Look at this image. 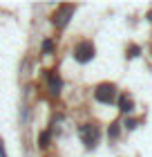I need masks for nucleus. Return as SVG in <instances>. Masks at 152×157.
<instances>
[{
	"label": "nucleus",
	"instance_id": "f8f14e48",
	"mask_svg": "<svg viewBox=\"0 0 152 157\" xmlns=\"http://www.w3.org/2000/svg\"><path fill=\"white\" fill-rule=\"evenodd\" d=\"M0 157H7V153H5V146H2V141H0Z\"/></svg>",
	"mask_w": 152,
	"mask_h": 157
},
{
	"label": "nucleus",
	"instance_id": "39448f33",
	"mask_svg": "<svg viewBox=\"0 0 152 157\" xmlns=\"http://www.w3.org/2000/svg\"><path fill=\"white\" fill-rule=\"evenodd\" d=\"M119 110L125 112V115H128V112H132V110H134V101H132L128 94H121V97H119Z\"/></svg>",
	"mask_w": 152,
	"mask_h": 157
},
{
	"label": "nucleus",
	"instance_id": "0eeeda50",
	"mask_svg": "<svg viewBox=\"0 0 152 157\" xmlns=\"http://www.w3.org/2000/svg\"><path fill=\"white\" fill-rule=\"evenodd\" d=\"M49 139H52V137H49V132H47V130H43V132H40V137H38V146H40V148H45V146L49 144Z\"/></svg>",
	"mask_w": 152,
	"mask_h": 157
},
{
	"label": "nucleus",
	"instance_id": "423d86ee",
	"mask_svg": "<svg viewBox=\"0 0 152 157\" xmlns=\"http://www.w3.org/2000/svg\"><path fill=\"white\" fill-rule=\"evenodd\" d=\"M47 78H49V92H52V94H58V92H61V88H63L61 78L56 76V74H49Z\"/></svg>",
	"mask_w": 152,
	"mask_h": 157
},
{
	"label": "nucleus",
	"instance_id": "9d476101",
	"mask_svg": "<svg viewBox=\"0 0 152 157\" xmlns=\"http://www.w3.org/2000/svg\"><path fill=\"white\" fill-rule=\"evenodd\" d=\"M125 126L130 128V130H132V128H136V121H134V119H128V121H125Z\"/></svg>",
	"mask_w": 152,
	"mask_h": 157
},
{
	"label": "nucleus",
	"instance_id": "f257e3e1",
	"mask_svg": "<svg viewBox=\"0 0 152 157\" xmlns=\"http://www.w3.org/2000/svg\"><path fill=\"white\" fill-rule=\"evenodd\" d=\"M78 135H81L83 144L87 148H94L98 144V139H101V130H98V126H94V124H83L78 128Z\"/></svg>",
	"mask_w": 152,
	"mask_h": 157
},
{
	"label": "nucleus",
	"instance_id": "ddd939ff",
	"mask_svg": "<svg viewBox=\"0 0 152 157\" xmlns=\"http://www.w3.org/2000/svg\"><path fill=\"white\" fill-rule=\"evenodd\" d=\"M148 18H150V20H152V11H150V13H148Z\"/></svg>",
	"mask_w": 152,
	"mask_h": 157
},
{
	"label": "nucleus",
	"instance_id": "9b49d317",
	"mask_svg": "<svg viewBox=\"0 0 152 157\" xmlns=\"http://www.w3.org/2000/svg\"><path fill=\"white\" fill-rule=\"evenodd\" d=\"M139 54V47H130V56H136Z\"/></svg>",
	"mask_w": 152,
	"mask_h": 157
},
{
	"label": "nucleus",
	"instance_id": "20e7f679",
	"mask_svg": "<svg viewBox=\"0 0 152 157\" xmlns=\"http://www.w3.org/2000/svg\"><path fill=\"white\" fill-rule=\"evenodd\" d=\"M74 9H76L74 5L61 7V9H58V13H54V25H56V27H65V25L69 23V16L74 13Z\"/></svg>",
	"mask_w": 152,
	"mask_h": 157
},
{
	"label": "nucleus",
	"instance_id": "7ed1b4c3",
	"mask_svg": "<svg viewBox=\"0 0 152 157\" xmlns=\"http://www.w3.org/2000/svg\"><path fill=\"white\" fill-rule=\"evenodd\" d=\"M94 45L90 40H83V43H78L76 45V49H74V59L78 61V63H87V61H92L94 59Z\"/></svg>",
	"mask_w": 152,
	"mask_h": 157
},
{
	"label": "nucleus",
	"instance_id": "1a4fd4ad",
	"mask_svg": "<svg viewBox=\"0 0 152 157\" xmlns=\"http://www.w3.org/2000/svg\"><path fill=\"white\" fill-rule=\"evenodd\" d=\"M110 137H112V139L119 137V124H112V128H110Z\"/></svg>",
	"mask_w": 152,
	"mask_h": 157
},
{
	"label": "nucleus",
	"instance_id": "f03ea898",
	"mask_svg": "<svg viewBox=\"0 0 152 157\" xmlns=\"http://www.w3.org/2000/svg\"><path fill=\"white\" fill-rule=\"evenodd\" d=\"M94 97L101 103H112L117 99V85L114 83H101L96 90H94Z\"/></svg>",
	"mask_w": 152,
	"mask_h": 157
},
{
	"label": "nucleus",
	"instance_id": "6e6552de",
	"mask_svg": "<svg viewBox=\"0 0 152 157\" xmlns=\"http://www.w3.org/2000/svg\"><path fill=\"white\" fill-rule=\"evenodd\" d=\"M54 49V40H43V54H49Z\"/></svg>",
	"mask_w": 152,
	"mask_h": 157
}]
</instances>
